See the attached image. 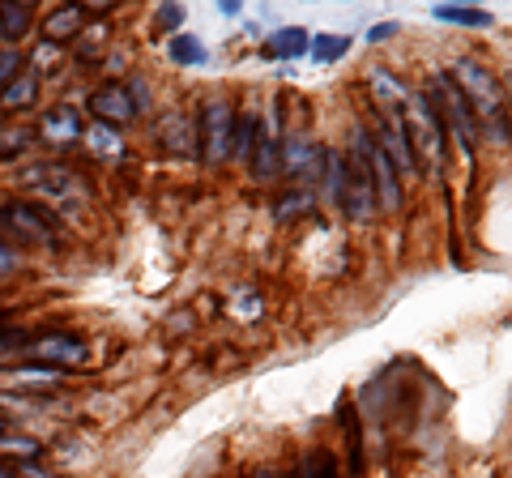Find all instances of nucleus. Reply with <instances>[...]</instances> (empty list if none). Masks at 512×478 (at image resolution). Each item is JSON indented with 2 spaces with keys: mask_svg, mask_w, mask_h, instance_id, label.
<instances>
[{
  "mask_svg": "<svg viewBox=\"0 0 512 478\" xmlns=\"http://www.w3.org/2000/svg\"><path fill=\"white\" fill-rule=\"evenodd\" d=\"M448 77L461 86V94H466V103L474 111L478 129H487L495 141H508L512 137V120H508V99H504V86L495 82V73L483 69L478 60H457L453 69H448Z\"/></svg>",
  "mask_w": 512,
  "mask_h": 478,
  "instance_id": "obj_1",
  "label": "nucleus"
},
{
  "mask_svg": "<svg viewBox=\"0 0 512 478\" xmlns=\"http://www.w3.org/2000/svg\"><path fill=\"white\" fill-rule=\"evenodd\" d=\"M397 116H402V129H406V141L414 158H427L431 167H444L448 158V137H444V124L436 116V107H431L427 94H406V103L397 107Z\"/></svg>",
  "mask_w": 512,
  "mask_h": 478,
  "instance_id": "obj_2",
  "label": "nucleus"
},
{
  "mask_svg": "<svg viewBox=\"0 0 512 478\" xmlns=\"http://www.w3.org/2000/svg\"><path fill=\"white\" fill-rule=\"evenodd\" d=\"M431 107H436V116L444 124V137H453L461 154L474 158V146H478V120H474V111L466 103V94H461V86L453 82L448 73H436L431 77Z\"/></svg>",
  "mask_w": 512,
  "mask_h": 478,
  "instance_id": "obj_3",
  "label": "nucleus"
},
{
  "mask_svg": "<svg viewBox=\"0 0 512 478\" xmlns=\"http://www.w3.org/2000/svg\"><path fill=\"white\" fill-rule=\"evenodd\" d=\"M342 210L355 222H372L376 218V188H372V171H367V158L359 150V141L350 137L346 150V175H342Z\"/></svg>",
  "mask_w": 512,
  "mask_h": 478,
  "instance_id": "obj_4",
  "label": "nucleus"
},
{
  "mask_svg": "<svg viewBox=\"0 0 512 478\" xmlns=\"http://www.w3.org/2000/svg\"><path fill=\"white\" fill-rule=\"evenodd\" d=\"M197 133H201V158L205 163L210 167L227 163L231 158V137H235V107L227 99H210L201 107Z\"/></svg>",
  "mask_w": 512,
  "mask_h": 478,
  "instance_id": "obj_5",
  "label": "nucleus"
},
{
  "mask_svg": "<svg viewBox=\"0 0 512 478\" xmlns=\"http://www.w3.org/2000/svg\"><path fill=\"white\" fill-rule=\"evenodd\" d=\"M359 141V150L367 158V171H372V188H376V210H402V175H397V167L389 163V154H384L376 146V137L367 133V129H355L350 133Z\"/></svg>",
  "mask_w": 512,
  "mask_h": 478,
  "instance_id": "obj_6",
  "label": "nucleus"
},
{
  "mask_svg": "<svg viewBox=\"0 0 512 478\" xmlns=\"http://www.w3.org/2000/svg\"><path fill=\"white\" fill-rule=\"evenodd\" d=\"M0 227H5L13 239L22 244H39V248H52L56 244V227L39 205H26V201H9L0 205Z\"/></svg>",
  "mask_w": 512,
  "mask_h": 478,
  "instance_id": "obj_7",
  "label": "nucleus"
},
{
  "mask_svg": "<svg viewBox=\"0 0 512 478\" xmlns=\"http://www.w3.org/2000/svg\"><path fill=\"white\" fill-rule=\"evenodd\" d=\"M22 184H26V188H39L43 197H52L56 205H64V210H77V205L90 197V188L77 180L69 167H30V171L22 175Z\"/></svg>",
  "mask_w": 512,
  "mask_h": 478,
  "instance_id": "obj_8",
  "label": "nucleus"
},
{
  "mask_svg": "<svg viewBox=\"0 0 512 478\" xmlns=\"http://www.w3.org/2000/svg\"><path fill=\"white\" fill-rule=\"evenodd\" d=\"M282 171H291V180L299 188H308L312 180L325 175V150H320L308 133H286V141H282Z\"/></svg>",
  "mask_w": 512,
  "mask_h": 478,
  "instance_id": "obj_9",
  "label": "nucleus"
},
{
  "mask_svg": "<svg viewBox=\"0 0 512 478\" xmlns=\"http://www.w3.org/2000/svg\"><path fill=\"white\" fill-rule=\"evenodd\" d=\"M90 355V346L77 338V333H43V338L30 342V359L43 363V368H82Z\"/></svg>",
  "mask_w": 512,
  "mask_h": 478,
  "instance_id": "obj_10",
  "label": "nucleus"
},
{
  "mask_svg": "<svg viewBox=\"0 0 512 478\" xmlns=\"http://www.w3.org/2000/svg\"><path fill=\"white\" fill-rule=\"evenodd\" d=\"M376 146L389 154V163L397 167V175H419V158H414L410 141H406V129H402V116H397V107H380V129H376Z\"/></svg>",
  "mask_w": 512,
  "mask_h": 478,
  "instance_id": "obj_11",
  "label": "nucleus"
},
{
  "mask_svg": "<svg viewBox=\"0 0 512 478\" xmlns=\"http://www.w3.org/2000/svg\"><path fill=\"white\" fill-rule=\"evenodd\" d=\"M90 111L103 124H111V129H120V124H128L137 116V99H133V90H124L120 82H107L90 94Z\"/></svg>",
  "mask_w": 512,
  "mask_h": 478,
  "instance_id": "obj_12",
  "label": "nucleus"
},
{
  "mask_svg": "<svg viewBox=\"0 0 512 478\" xmlns=\"http://www.w3.org/2000/svg\"><path fill=\"white\" fill-rule=\"evenodd\" d=\"M248 171H252V180H261V184H269V180H278V175H282V141H278V120L274 116L265 120V133L256 137Z\"/></svg>",
  "mask_w": 512,
  "mask_h": 478,
  "instance_id": "obj_13",
  "label": "nucleus"
},
{
  "mask_svg": "<svg viewBox=\"0 0 512 478\" xmlns=\"http://www.w3.org/2000/svg\"><path fill=\"white\" fill-rule=\"evenodd\" d=\"M158 137H163V146L171 154H197L201 150V133H197V120L188 116V111H171V116H163V124H158Z\"/></svg>",
  "mask_w": 512,
  "mask_h": 478,
  "instance_id": "obj_14",
  "label": "nucleus"
},
{
  "mask_svg": "<svg viewBox=\"0 0 512 478\" xmlns=\"http://www.w3.org/2000/svg\"><path fill=\"white\" fill-rule=\"evenodd\" d=\"M82 30H86V5H60V9L47 13L43 39H47V43H64V39L82 35Z\"/></svg>",
  "mask_w": 512,
  "mask_h": 478,
  "instance_id": "obj_15",
  "label": "nucleus"
},
{
  "mask_svg": "<svg viewBox=\"0 0 512 478\" xmlns=\"http://www.w3.org/2000/svg\"><path fill=\"white\" fill-rule=\"evenodd\" d=\"M308 47H312V39H308V30L303 26H282V30H274V35L265 39V52L274 60H299Z\"/></svg>",
  "mask_w": 512,
  "mask_h": 478,
  "instance_id": "obj_16",
  "label": "nucleus"
},
{
  "mask_svg": "<svg viewBox=\"0 0 512 478\" xmlns=\"http://www.w3.org/2000/svg\"><path fill=\"white\" fill-rule=\"evenodd\" d=\"M43 141H52V146H69V141L82 137V120H77V111L69 107H56L52 116H43Z\"/></svg>",
  "mask_w": 512,
  "mask_h": 478,
  "instance_id": "obj_17",
  "label": "nucleus"
},
{
  "mask_svg": "<svg viewBox=\"0 0 512 478\" xmlns=\"http://www.w3.org/2000/svg\"><path fill=\"white\" fill-rule=\"evenodd\" d=\"M39 99V77L22 69L13 82H5V90H0V107H9V111H22V107H35Z\"/></svg>",
  "mask_w": 512,
  "mask_h": 478,
  "instance_id": "obj_18",
  "label": "nucleus"
},
{
  "mask_svg": "<svg viewBox=\"0 0 512 478\" xmlns=\"http://www.w3.org/2000/svg\"><path fill=\"white\" fill-rule=\"evenodd\" d=\"M256 137H261V124L256 116H235V137H231V158L248 163L252 150H256Z\"/></svg>",
  "mask_w": 512,
  "mask_h": 478,
  "instance_id": "obj_19",
  "label": "nucleus"
},
{
  "mask_svg": "<svg viewBox=\"0 0 512 478\" xmlns=\"http://www.w3.org/2000/svg\"><path fill=\"white\" fill-rule=\"evenodd\" d=\"M26 30H30V5H13V0H5V5H0V39L18 43Z\"/></svg>",
  "mask_w": 512,
  "mask_h": 478,
  "instance_id": "obj_20",
  "label": "nucleus"
},
{
  "mask_svg": "<svg viewBox=\"0 0 512 478\" xmlns=\"http://www.w3.org/2000/svg\"><path fill=\"white\" fill-rule=\"evenodd\" d=\"M13 376H18V380H13L18 393H26V389H56L60 385V372L56 368H43V363H39V368H18Z\"/></svg>",
  "mask_w": 512,
  "mask_h": 478,
  "instance_id": "obj_21",
  "label": "nucleus"
},
{
  "mask_svg": "<svg viewBox=\"0 0 512 478\" xmlns=\"http://www.w3.org/2000/svg\"><path fill=\"white\" fill-rule=\"evenodd\" d=\"M308 214H312V193H308V188H295V193H286L278 201V222H299Z\"/></svg>",
  "mask_w": 512,
  "mask_h": 478,
  "instance_id": "obj_22",
  "label": "nucleus"
},
{
  "mask_svg": "<svg viewBox=\"0 0 512 478\" xmlns=\"http://www.w3.org/2000/svg\"><path fill=\"white\" fill-rule=\"evenodd\" d=\"M436 18H440V22H457V26H478V30L495 22L491 13H483V9H461V5H440Z\"/></svg>",
  "mask_w": 512,
  "mask_h": 478,
  "instance_id": "obj_23",
  "label": "nucleus"
},
{
  "mask_svg": "<svg viewBox=\"0 0 512 478\" xmlns=\"http://www.w3.org/2000/svg\"><path fill=\"white\" fill-rule=\"evenodd\" d=\"M171 60L175 65H205V47L197 35H175L171 39Z\"/></svg>",
  "mask_w": 512,
  "mask_h": 478,
  "instance_id": "obj_24",
  "label": "nucleus"
},
{
  "mask_svg": "<svg viewBox=\"0 0 512 478\" xmlns=\"http://www.w3.org/2000/svg\"><path fill=\"white\" fill-rule=\"evenodd\" d=\"M346 47H350V39H342V35H316L308 52L320 60V65H329V60H342L346 56Z\"/></svg>",
  "mask_w": 512,
  "mask_h": 478,
  "instance_id": "obj_25",
  "label": "nucleus"
},
{
  "mask_svg": "<svg viewBox=\"0 0 512 478\" xmlns=\"http://www.w3.org/2000/svg\"><path fill=\"white\" fill-rule=\"evenodd\" d=\"M90 146H94V150H103V154H120V150H124V141H120V137H111V129H94V133H90Z\"/></svg>",
  "mask_w": 512,
  "mask_h": 478,
  "instance_id": "obj_26",
  "label": "nucleus"
},
{
  "mask_svg": "<svg viewBox=\"0 0 512 478\" xmlns=\"http://www.w3.org/2000/svg\"><path fill=\"white\" fill-rule=\"evenodd\" d=\"M0 453H13V457H39V444H35V440H13V436H5V440H0Z\"/></svg>",
  "mask_w": 512,
  "mask_h": 478,
  "instance_id": "obj_27",
  "label": "nucleus"
},
{
  "mask_svg": "<svg viewBox=\"0 0 512 478\" xmlns=\"http://www.w3.org/2000/svg\"><path fill=\"white\" fill-rule=\"evenodd\" d=\"M22 73V60L18 52H0V82H13V77Z\"/></svg>",
  "mask_w": 512,
  "mask_h": 478,
  "instance_id": "obj_28",
  "label": "nucleus"
},
{
  "mask_svg": "<svg viewBox=\"0 0 512 478\" xmlns=\"http://www.w3.org/2000/svg\"><path fill=\"white\" fill-rule=\"evenodd\" d=\"M184 22V13H180V5H163V9H158V26H163V30H175V26H180Z\"/></svg>",
  "mask_w": 512,
  "mask_h": 478,
  "instance_id": "obj_29",
  "label": "nucleus"
},
{
  "mask_svg": "<svg viewBox=\"0 0 512 478\" xmlns=\"http://www.w3.org/2000/svg\"><path fill=\"white\" fill-rule=\"evenodd\" d=\"M393 35H397V22H380V26H372V35H367V39L384 43V39H393Z\"/></svg>",
  "mask_w": 512,
  "mask_h": 478,
  "instance_id": "obj_30",
  "label": "nucleus"
},
{
  "mask_svg": "<svg viewBox=\"0 0 512 478\" xmlns=\"http://www.w3.org/2000/svg\"><path fill=\"white\" fill-rule=\"evenodd\" d=\"M9 269H18V252H13V248H5V244H0V278H5V274H9Z\"/></svg>",
  "mask_w": 512,
  "mask_h": 478,
  "instance_id": "obj_31",
  "label": "nucleus"
},
{
  "mask_svg": "<svg viewBox=\"0 0 512 478\" xmlns=\"http://www.w3.org/2000/svg\"><path fill=\"white\" fill-rule=\"evenodd\" d=\"M5 436H9V414L0 410V440H5Z\"/></svg>",
  "mask_w": 512,
  "mask_h": 478,
  "instance_id": "obj_32",
  "label": "nucleus"
}]
</instances>
